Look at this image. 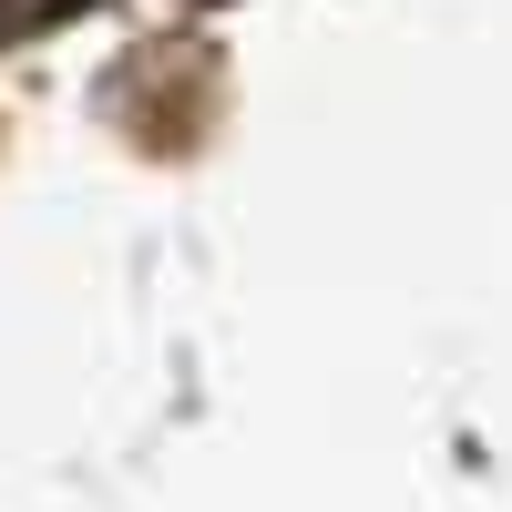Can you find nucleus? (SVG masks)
<instances>
[{
    "label": "nucleus",
    "mask_w": 512,
    "mask_h": 512,
    "mask_svg": "<svg viewBox=\"0 0 512 512\" xmlns=\"http://www.w3.org/2000/svg\"><path fill=\"white\" fill-rule=\"evenodd\" d=\"M72 11H93V0H0V41H31V31H52Z\"/></svg>",
    "instance_id": "f257e3e1"
}]
</instances>
